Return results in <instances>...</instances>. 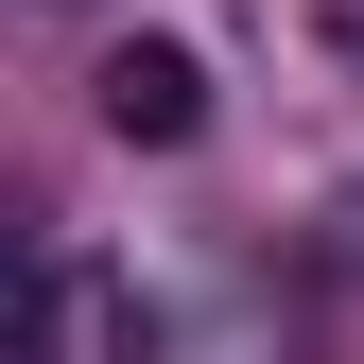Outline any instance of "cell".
I'll use <instances>...</instances> for the list:
<instances>
[{"label": "cell", "mask_w": 364, "mask_h": 364, "mask_svg": "<svg viewBox=\"0 0 364 364\" xmlns=\"http://www.w3.org/2000/svg\"><path fill=\"white\" fill-rule=\"evenodd\" d=\"M87 105H105V139H122V156H191V139H208V53L122 35V53L87 70Z\"/></svg>", "instance_id": "obj_1"}, {"label": "cell", "mask_w": 364, "mask_h": 364, "mask_svg": "<svg viewBox=\"0 0 364 364\" xmlns=\"http://www.w3.org/2000/svg\"><path fill=\"white\" fill-rule=\"evenodd\" d=\"M312 278H330V295H364V191H330V208H312Z\"/></svg>", "instance_id": "obj_2"}]
</instances>
